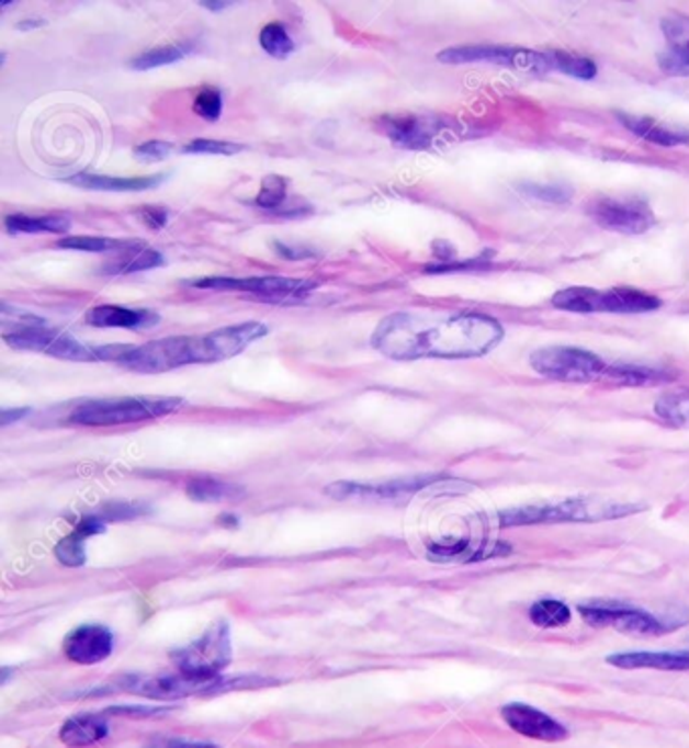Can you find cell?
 Returning <instances> with one entry per match:
<instances>
[{
	"instance_id": "obj_9",
	"label": "cell",
	"mask_w": 689,
	"mask_h": 748,
	"mask_svg": "<svg viewBox=\"0 0 689 748\" xmlns=\"http://www.w3.org/2000/svg\"><path fill=\"white\" fill-rule=\"evenodd\" d=\"M441 64H494L518 71H550L549 53L499 47V45H463L439 53Z\"/></svg>"
},
{
	"instance_id": "obj_13",
	"label": "cell",
	"mask_w": 689,
	"mask_h": 748,
	"mask_svg": "<svg viewBox=\"0 0 689 748\" xmlns=\"http://www.w3.org/2000/svg\"><path fill=\"white\" fill-rule=\"evenodd\" d=\"M501 718L513 733L526 736V738H532V740L562 743L568 738V730L564 724L549 716L546 712L530 706V704H522V702L506 704L501 709Z\"/></svg>"
},
{
	"instance_id": "obj_1",
	"label": "cell",
	"mask_w": 689,
	"mask_h": 748,
	"mask_svg": "<svg viewBox=\"0 0 689 748\" xmlns=\"http://www.w3.org/2000/svg\"><path fill=\"white\" fill-rule=\"evenodd\" d=\"M501 324L475 311H396L376 326L371 344L393 361L479 359L498 347Z\"/></svg>"
},
{
	"instance_id": "obj_5",
	"label": "cell",
	"mask_w": 689,
	"mask_h": 748,
	"mask_svg": "<svg viewBox=\"0 0 689 748\" xmlns=\"http://www.w3.org/2000/svg\"><path fill=\"white\" fill-rule=\"evenodd\" d=\"M4 340L13 349L35 350V352H43V354L55 356V359L76 362H117L128 350V347H124V344L88 347L67 332H59V330L47 328V326H35V324L14 328V332L4 335Z\"/></svg>"
},
{
	"instance_id": "obj_40",
	"label": "cell",
	"mask_w": 689,
	"mask_h": 748,
	"mask_svg": "<svg viewBox=\"0 0 689 748\" xmlns=\"http://www.w3.org/2000/svg\"><path fill=\"white\" fill-rule=\"evenodd\" d=\"M172 150H174L172 144L154 140V143H146L138 146V148L134 150V156H136V160L150 165V162L167 160L168 156L172 155Z\"/></svg>"
},
{
	"instance_id": "obj_32",
	"label": "cell",
	"mask_w": 689,
	"mask_h": 748,
	"mask_svg": "<svg viewBox=\"0 0 689 748\" xmlns=\"http://www.w3.org/2000/svg\"><path fill=\"white\" fill-rule=\"evenodd\" d=\"M136 241H124V239H108V237H65L57 247L61 249H74V251H91V253H108V251H126Z\"/></svg>"
},
{
	"instance_id": "obj_33",
	"label": "cell",
	"mask_w": 689,
	"mask_h": 748,
	"mask_svg": "<svg viewBox=\"0 0 689 748\" xmlns=\"http://www.w3.org/2000/svg\"><path fill=\"white\" fill-rule=\"evenodd\" d=\"M187 494H189V498L199 500V502H221V500L233 498L235 494H239V490L230 484L218 481V479L201 478L192 481L191 486L187 488Z\"/></svg>"
},
{
	"instance_id": "obj_17",
	"label": "cell",
	"mask_w": 689,
	"mask_h": 748,
	"mask_svg": "<svg viewBox=\"0 0 689 748\" xmlns=\"http://www.w3.org/2000/svg\"><path fill=\"white\" fill-rule=\"evenodd\" d=\"M433 476H425V478H409L396 479L391 484H383V486H360V484H332L328 488V496L338 498V500H346V498H381V500H393V498H403V496H410L415 491L422 490L425 486L433 484Z\"/></svg>"
},
{
	"instance_id": "obj_11",
	"label": "cell",
	"mask_w": 689,
	"mask_h": 748,
	"mask_svg": "<svg viewBox=\"0 0 689 748\" xmlns=\"http://www.w3.org/2000/svg\"><path fill=\"white\" fill-rule=\"evenodd\" d=\"M230 682L217 680H203V678H192L184 671H172L162 676H148V678H132L128 680L129 692L140 694V696L153 698V700H179V698L201 694V692H213L217 688H227Z\"/></svg>"
},
{
	"instance_id": "obj_4",
	"label": "cell",
	"mask_w": 689,
	"mask_h": 748,
	"mask_svg": "<svg viewBox=\"0 0 689 748\" xmlns=\"http://www.w3.org/2000/svg\"><path fill=\"white\" fill-rule=\"evenodd\" d=\"M184 400L177 397H126L81 403L69 417L71 423L86 427H115L142 423L177 413Z\"/></svg>"
},
{
	"instance_id": "obj_23",
	"label": "cell",
	"mask_w": 689,
	"mask_h": 748,
	"mask_svg": "<svg viewBox=\"0 0 689 748\" xmlns=\"http://www.w3.org/2000/svg\"><path fill=\"white\" fill-rule=\"evenodd\" d=\"M619 117L635 136L645 138L650 143L659 144L665 148L689 144V132L686 129L667 128L657 124L652 117L626 116V114H621Z\"/></svg>"
},
{
	"instance_id": "obj_3",
	"label": "cell",
	"mask_w": 689,
	"mask_h": 748,
	"mask_svg": "<svg viewBox=\"0 0 689 748\" xmlns=\"http://www.w3.org/2000/svg\"><path fill=\"white\" fill-rule=\"evenodd\" d=\"M643 508L637 503L613 502L602 498H568L561 502L534 503L523 508H511L499 514V524L504 529L534 526V524H588L605 522L617 518L633 517Z\"/></svg>"
},
{
	"instance_id": "obj_12",
	"label": "cell",
	"mask_w": 689,
	"mask_h": 748,
	"mask_svg": "<svg viewBox=\"0 0 689 748\" xmlns=\"http://www.w3.org/2000/svg\"><path fill=\"white\" fill-rule=\"evenodd\" d=\"M196 287H211V290H242L251 292L256 296L269 297V299H294L304 297L316 287V282L309 280H295V277H206L196 282Z\"/></svg>"
},
{
	"instance_id": "obj_8",
	"label": "cell",
	"mask_w": 689,
	"mask_h": 748,
	"mask_svg": "<svg viewBox=\"0 0 689 748\" xmlns=\"http://www.w3.org/2000/svg\"><path fill=\"white\" fill-rule=\"evenodd\" d=\"M233 656L230 647L229 623L218 621L208 632L192 642L189 647L180 649L172 659L177 661V670L189 673L192 678L217 680L223 670H227Z\"/></svg>"
},
{
	"instance_id": "obj_34",
	"label": "cell",
	"mask_w": 689,
	"mask_h": 748,
	"mask_svg": "<svg viewBox=\"0 0 689 748\" xmlns=\"http://www.w3.org/2000/svg\"><path fill=\"white\" fill-rule=\"evenodd\" d=\"M259 43L266 53H269L271 57H278V59H285L294 52V41L280 23H269V25L263 26V31L259 35Z\"/></svg>"
},
{
	"instance_id": "obj_24",
	"label": "cell",
	"mask_w": 689,
	"mask_h": 748,
	"mask_svg": "<svg viewBox=\"0 0 689 748\" xmlns=\"http://www.w3.org/2000/svg\"><path fill=\"white\" fill-rule=\"evenodd\" d=\"M605 381L623 387H655L674 381V376L657 369L635 366V364H609Z\"/></svg>"
},
{
	"instance_id": "obj_21",
	"label": "cell",
	"mask_w": 689,
	"mask_h": 748,
	"mask_svg": "<svg viewBox=\"0 0 689 748\" xmlns=\"http://www.w3.org/2000/svg\"><path fill=\"white\" fill-rule=\"evenodd\" d=\"M110 733L108 723L103 721L102 716L95 714H81V716H74L61 726L59 738L67 747H90L103 740Z\"/></svg>"
},
{
	"instance_id": "obj_41",
	"label": "cell",
	"mask_w": 689,
	"mask_h": 748,
	"mask_svg": "<svg viewBox=\"0 0 689 748\" xmlns=\"http://www.w3.org/2000/svg\"><path fill=\"white\" fill-rule=\"evenodd\" d=\"M136 213H138L142 223H144L148 229H153V231H160L162 227H167L168 213L165 208L150 207V205H148V207L138 208Z\"/></svg>"
},
{
	"instance_id": "obj_45",
	"label": "cell",
	"mask_w": 689,
	"mask_h": 748,
	"mask_svg": "<svg viewBox=\"0 0 689 748\" xmlns=\"http://www.w3.org/2000/svg\"><path fill=\"white\" fill-rule=\"evenodd\" d=\"M43 25V23H23V25H19V29H35V26Z\"/></svg>"
},
{
	"instance_id": "obj_2",
	"label": "cell",
	"mask_w": 689,
	"mask_h": 748,
	"mask_svg": "<svg viewBox=\"0 0 689 748\" xmlns=\"http://www.w3.org/2000/svg\"><path fill=\"white\" fill-rule=\"evenodd\" d=\"M266 335V324L245 322L225 326L208 335L168 336L142 347H128L117 362L134 373H168L187 364L227 361Z\"/></svg>"
},
{
	"instance_id": "obj_31",
	"label": "cell",
	"mask_w": 689,
	"mask_h": 748,
	"mask_svg": "<svg viewBox=\"0 0 689 748\" xmlns=\"http://www.w3.org/2000/svg\"><path fill=\"white\" fill-rule=\"evenodd\" d=\"M550 71H561L566 76L578 79H592L597 76V65L587 57L573 55V53L550 52Z\"/></svg>"
},
{
	"instance_id": "obj_6",
	"label": "cell",
	"mask_w": 689,
	"mask_h": 748,
	"mask_svg": "<svg viewBox=\"0 0 689 748\" xmlns=\"http://www.w3.org/2000/svg\"><path fill=\"white\" fill-rule=\"evenodd\" d=\"M576 611L590 627L614 630L629 635H664L676 632L679 627L677 623H671V620H662L643 607L629 605L611 599H595L580 603Z\"/></svg>"
},
{
	"instance_id": "obj_14",
	"label": "cell",
	"mask_w": 689,
	"mask_h": 748,
	"mask_svg": "<svg viewBox=\"0 0 689 748\" xmlns=\"http://www.w3.org/2000/svg\"><path fill=\"white\" fill-rule=\"evenodd\" d=\"M114 635L102 625H83L65 639L67 658L79 666H93L112 656Z\"/></svg>"
},
{
	"instance_id": "obj_28",
	"label": "cell",
	"mask_w": 689,
	"mask_h": 748,
	"mask_svg": "<svg viewBox=\"0 0 689 748\" xmlns=\"http://www.w3.org/2000/svg\"><path fill=\"white\" fill-rule=\"evenodd\" d=\"M653 411L667 426L689 429V390H676V393L662 395L655 400Z\"/></svg>"
},
{
	"instance_id": "obj_42",
	"label": "cell",
	"mask_w": 689,
	"mask_h": 748,
	"mask_svg": "<svg viewBox=\"0 0 689 748\" xmlns=\"http://www.w3.org/2000/svg\"><path fill=\"white\" fill-rule=\"evenodd\" d=\"M144 748H217L215 745H206V743H187V740H156L153 745Z\"/></svg>"
},
{
	"instance_id": "obj_20",
	"label": "cell",
	"mask_w": 689,
	"mask_h": 748,
	"mask_svg": "<svg viewBox=\"0 0 689 748\" xmlns=\"http://www.w3.org/2000/svg\"><path fill=\"white\" fill-rule=\"evenodd\" d=\"M103 530L105 526L100 518H83L77 529L55 546V556L67 567H81L86 563V541Z\"/></svg>"
},
{
	"instance_id": "obj_39",
	"label": "cell",
	"mask_w": 689,
	"mask_h": 748,
	"mask_svg": "<svg viewBox=\"0 0 689 748\" xmlns=\"http://www.w3.org/2000/svg\"><path fill=\"white\" fill-rule=\"evenodd\" d=\"M523 193L530 194L536 201H546V203H566L573 196V191L561 184H528L523 186Z\"/></svg>"
},
{
	"instance_id": "obj_22",
	"label": "cell",
	"mask_w": 689,
	"mask_h": 748,
	"mask_svg": "<svg viewBox=\"0 0 689 748\" xmlns=\"http://www.w3.org/2000/svg\"><path fill=\"white\" fill-rule=\"evenodd\" d=\"M659 306V297L631 287H613L602 292V311L609 314H643L657 310Z\"/></svg>"
},
{
	"instance_id": "obj_7",
	"label": "cell",
	"mask_w": 689,
	"mask_h": 748,
	"mask_svg": "<svg viewBox=\"0 0 689 748\" xmlns=\"http://www.w3.org/2000/svg\"><path fill=\"white\" fill-rule=\"evenodd\" d=\"M530 364L538 374L561 383L605 381L609 364L599 354L575 347H546L534 350Z\"/></svg>"
},
{
	"instance_id": "obj_27",
	"label": "cell",
	"mask_w": 689,
	"mask_h": 748,
	"mask_svg": "<svg viewBox=\"0 0 689 748\" xmlns=\"http://www.w3.org/2000/svg\"><path fill=\"white\" fill-rule=\"evenodd\" d=\"M165 263V258L144 246L142 241H136L134 246L122 251L114 263L110 265V273H134V271L153 270Z\"/></svg>"
},
{
	"instance_id": "obj_18",
	"label": "cell",
	"mask_w": 689,
	"mask_h": 748,
	"mask_svg": "<svg viewBox=\"0 0 689 748\" xmlns=\"http://www.w3.org/2000/svg\"><path fill=\"white\" fill-rule=\"evenodd\" d=\"M607 664L619 670L689 671V651H625Z\"/></svg>"
},
{
	"instance_id": "obj_35",
	"label": "cell",
	"mask_w": 689,
	"mask_h": 748,
	"mask_svg": "<svg viewBox=\"0 0 689 748\" xmlns=\"http://www.w3.org/2000/svg\"><path fill=\"white\" fill-rule=\"evenodd\" d=\"M187 47H179V45H167V47H156L150 52L142 53L140 57L132 59L129 67L132 69H153V67H160V65L177 64L184 55H187Z\"/></svg>"
},
{
	"instance_id": "obj_37",
	"label": "cell",
	"mask_w": 689,
	"mask_h": 748,
	"mask_svg": "<svg viewBox=\"0 0 689 748\" xmlns=\"http://www.w3.org/2000/svg\"><path fill=\"white\" fill-rule=\"evenodd\" d=\"M192 110H194L196 116L203 117L206 122H217L218 117H221V112H223L221 91L215 90V88H203V90L196 93Z\"/></svg>"
},
{
	"instance_id": "obj_29",
	"label": "cell",
	"mask_w": 689,
	"mask_h": 748,
	"mask_svg": "<svg viewBox=\"0 0 689 748\" xmlns=\"http://www.w3.org/2000/svg\"><path fill=\"white\" fill-rule=\"evenodd\" d=\"M4 227L11 233H65L69 231L71 220L65 215H45V217L9 215L4 219Z\"/></svg>"
},
{
	"instance_id": "obj_30",
	"label": "cell",
	"mask_w": 689,
	"mask_h": 748,
	"mask_svg": "<svg viewBox=\"0 0 689 748\" xmlns=\"http://www.w3.org/2000/svg\"><path fill=\"white\" fill-rule=\"evenodd\" d=\"M528 615H530V621L542 630L566 627L573 620V611L568 609V605H564L562 601H556V599L536 601L534 605L530 607Z\"/></svg>"
},
{
	"instance_id": "obj_36",
	"label": "cell",
	"mask_w": 689,
	"mask_h": 748,
	"mask_svg": "<svg viewBox=\"0 0 689 748\" xmlns=\"http://www.w3.org/2000/svg\"><path fill=\"white\" fill-rule=\"evenodd\" d=\"M287 196V181L280 174H269L261 182V191L257 194L256 203L261 208L280 207Z\"/></svg>"
},
{
	"instance_id": "obj_43",
	"label": "cell",
	"mask_w": 689,
	"mask_h": 748,
	"mask_svg": "<svg viewBox=\"0 0 689 748\" xmlns=\"http://www.w3.org/2000/svg\"><path fill=\"white\" fill-rule=\"evenodd\" d=\"M29 413L26 409H19V411H2V426H9L11 423V419H21V417H25V415Z\"/></svg>"
},
{
	"instance_id": "obj_25",
	"label": "cell",
	"mask_w": 689,
	"mask_h": 748,
	"mask_svg": "<svg viewBox=\"0 0 689 748\" xmlns=\"http://www.w3.org/2000/svg\"><path fill=\"white\" fill-rule=\"evenodd\" d=\"M165 181L162 174H154V177H138V179H117V177H93V174H79L74 177L71 182L81 186V189H90V191H150L156 189L160 182Z\"/></svg>"
},
{
	"instance_id": "obj_44",
	"label": "cell",
	"mask_w": 689,
	"mask_h": 748,
	"mask_svg": "<svg viewBox=\"0 0 689 748\" xmlns=\"http://www.w3.org/2000/svg\"><path fill=\"white\" fill-rule=\"evenodd\" d=\"M206 9H213V11H218V9H227L230 2H201Z\"/></svg>"
},
{
	"instance_id": "obj_10",
	"label": "cell",
	"mask_w": 689,
	"mask_h": 748,
	"mask_svg": "<svg viewBox=\"0 0 689 748\" xmlns=\"http://www.w3.org/2000/svg\"><path fill=\"white\" fill-rule=\"evenodd\" d=\"M588 215L607 231L641 235L655 225V215L645 201L600 196L588 205Z\"/></svg>"
},
{
	"instance_id": "obj_19",
	"label": "cell",
	"mask_w": 689,
	"mask_h": 748,
	"mask_svg": "<svg viewBox=\"0 0 689 748\" xmlns=\"http://www.w3.org/2000/svg\"><path fill=\"white\" fill-rule=\"evenodd\" d=\"M86 322L98 328H132V330H142V328H153L160 322V316H156L154 311L148 310H128L122 306H98L91 308L86 316Z\"/></svg>"
},
{
	"instance_id": "obj_26",
	"label": "cell",
	"mask_w": 689,
	"mask_h": 748,
	"mask_svg": "<svg viewBox=\"0 0 689 748\" xmlns=\"http://www.w3.org/2000/svg\"><path fill=\"white\" fill-rule=\"evenodd\" d=\"M552 304L558 310L599 314L602 311V292L592 287H566L554 294Z\"/></svg>"
},
{
	"instance_id": "obj_15",
	"label": "cell",
	"mask_w": 689,
	"mask_h": 748,
	"mask_svg": "<svg viewBox=\"0 0 689 748\" xmlns=\"http://www.w3.org/2000/svg\"><path fill=\"white\" fill-rule=\"evenodd\" d=\"M376 128L403 148L421 150V148L431 146V140H433L439 126L429 117L383 116L376 122Z\"/></svg>"
},
{
	"instance_id": "obj_16",
	"label": "cell",
	"mask_w": 689,
	"mask_h": 748,
	"mask_svg": "<svg viewBox=\"0 0 689 748\" xmlns=\"http://www.w3.org/2000/svg\"><path fill=\"white\" fill-rule=\"evenodd\" d=\"M667 49L659 55V67L667 76L689 78V19L667 16L662 23Z\"/></svg>"
},
{
	"instance_id": "obj_38",
	"label": "cell",
	"mask_w": 689,
	"mask_h": 748,
	"mask_svg": "<svg viewBox=\"0 0 689 748\" xmlns=\"http://www.w3.org/2000/svg\"><path fill=\"white\" fill-rule=\"evenodd\" d=\"M241 150V144L221 143V140H206V138H201V140H192L191 144H187L182 152H187V155L233 156L239 155Z\"/></svg>"
}]
</instances>
